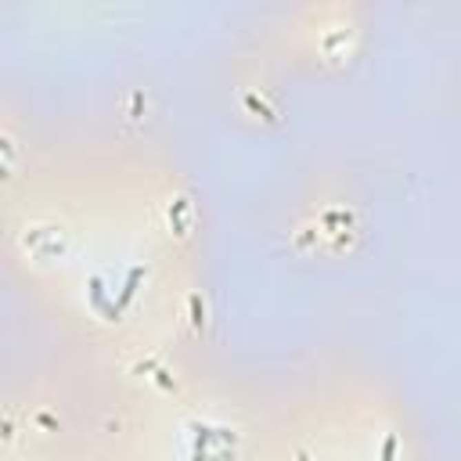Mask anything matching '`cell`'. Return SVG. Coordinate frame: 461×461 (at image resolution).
<instances>
[{
  "label": "cell",
  "instance_id": "cell-6",
  "mask_svg": "<svg viewBox=\"0 0 461 461\" xmlns=\"http://www.w3.org/2000/svg\"><path fill=\"white\" fill-rule=\"evenodd\" d=\"M296 461H310V458H307V454H303V451H299V454H296Z\"/></svg>",
  "mask_w": 461,
  "mask_h": 461
},
{
  "label": "cell",
  "instance_id": "cell-1",
  "mask_svg": "<svg viewBox=\"0 0 461 461\" xmlns=\"http://www.w3.org/2000/svg\"><path fill=\"white\" fill-rule=\"evenodd\" d=\"M141 278H145V267H134L130 274H126V285H123V292H119V299L112 303V310H108V317H116L126 303L134 299V292H137V285H141Z\"/></svg>",
  "mask_w": 461,
  "mask_h": 461
},
{
  "label": "cell",
  "instance_id": "cell-4",
  "mask_svg": "<svg viewBox=\"0 0 461 461\" xmlns=\"http://www.w3.org/2000/svg\"><path fill=\"white\" fill-rule=\"evenodd\" d=\"M245 105L252 108V112H260L263 119H274V112H270V108H267V105H263V101L256 98V94H245Z\"/></svg>",
  "mask_w": 461,
  "mask_h": 461
},
{
  "label": "cell",
  "instance_id": "cell-2",
  "mask_svg": "<svg viewBox=\"0 0 461 461\" xmlns=\"http://www.w3.org/2000/svg\"><path fill=\"white\" fill-rule=\"evenodd\" d=\"M187 209H192V202H187L184 195L170 205V224H173V231H177V234L187 231Z\"/></svg>",
  "mask_w": 461,
  "mask_h": 461
},
{
  "label": "cell",
  "instance_id": "cell-5",
  "mask_svg": "<svg viewBox=\"0 0 461 461\" xmlns=\"http://www.w3.org/2000/svg\"><path fill=\"white\" fill-rule=\"evenodd\" d=\"M382 461H396V436L389 433L386 443H382Z\"/></svg>",
  "mask_w": 461,
  "mask_h": 461
},
{
  "label": "cell",
  "instance_id": "cell-3",
  "mask_svg": "<svg viewBox=\"0 0 461 461\" xmlns=\"http://www.w3.org/2000/svg\"><path fill=\"white\" fill-rule=\"evenodd\" d=\"M192 321H195V328L205 325V307H202V296L198 292H192Z\"/></svg>",
  "mask_w": 461,
  "mask_h": 461
}]
</instances>
